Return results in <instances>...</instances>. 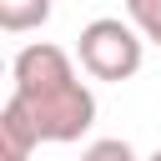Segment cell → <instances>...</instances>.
Listing matches in <instances>:
<instances>
[{
    "instance_id": "1",
    "label": "cell",
    "mask_w": 161,
    "mask_h": 161,
    "mask_svg": "<svg viewBox=\"0 0 161 161\" xmlns=\"http://www.w3.org/2000/svg\"><path fill=\"white\" fill-rule=\"evenodd\" d=\"M10 80H15V101L30 111L40 141L50 146H65V141H80L91 126H96V96L91 86L75 75L70 55L50 40H35L15 55L10 65Z\"/></svg>"
},
{
    "instance_id": "2",
    "label": "cell",
    "mask_w": 161,
    "mask_h": 161,
    "mask_svg": "<svg viewBox=\"0 0 161 161\" xmlns=\"http://www.w3.org/2000/svg\"><path fill=\"white\" fill-rule=\"evenodd\" d=\"M75 55H80V70L91 80H131L141 70V55H146V35L121 20V15H101L80 30L75 40Z\"/></svg>"
},
{
    "instance_id": "3",
    "label": "cell",
    "mask_w": 161,
    "mask_h": 161,
    "mask_svg": "<svg viewBox=\"0 0 161 161\" xmlns=\"http://www.w3.org/2000/svg\"><path fill=\"white\" fill-rule=\"evenodd\" d=\"M40 146V131L30 121V111L10 96L0 106V161H30V151Z\"/></svg>"
},
{
    "instance_id": "7",
    "label": "cell",
    "mask_w": 161,
    "mask_h": 161,
    "mask_svg": "<svg viewBox=\"0 0 161 161\" xmlns=\"http://www.w3.org/2000/svg\"><path fill=\"white\" fill-rule=\"evenodd\" d=\"M146 161H161V151H151V156H146Z\"/></svg>"
},
{
    "instance_id": "5",
    "label": "cell",
    "mask_w": 161,
    "mask_h": 161,
    "mask_svg": "<svg viewBox=\"0 0 161 161\" xmlns=\"http://www.w3.org/2000/svg\"><path fill=\"white\" fill-rule=\"evenodd\" d=\"M126 20H131L151 45H161V0H126Z\"/></svg>"
},
{
    "instance_id": "6",
    "label": "cell",
    "mask_w": 161,
    "mask_h": 161,
    "mask_svg": "<svg viewBox=\"0 0 161 161\" xmlns=\"http://www.w3.org/2000/svg\"><path fill=\"white\" fill-rule=\"evenodd\" d=\"M80 161H136V151H131L121 136H101V141H91V146L80 151Z\"/></svg>"
},
{
    "instance_id": "4",
    "label": "cell",
    "mask_w": 161,
    "mask_h": 161,
    "mask_svg": "<svg viewBox=\"0 0 161 161\" xmlns=\"http://www.w3.org/2000/svg\"><path fill=\"white\" fill-rule=\"evenodd\" d=\"M45 20H50V0H0V30L5 35L35 30Z\"/></svg>"
}]
</instances>
